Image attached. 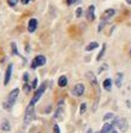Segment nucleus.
Here are the masks:
<instances>
[{
    "mask_svg": "<svg viewBox=\"0 0 131 133\" xmlns=\"http://www.w3.org/2000/svg\"><path fill=\"white\" fill-rule=\"evenodd\" d=\"M19 93H20V90H19V88H14L11 92L9 93V96H7V99H6L5 103H4V107H5L6 110H10L12 106L15 104V102H16L17 97H19Z\"/></svg>",
    "mask_w": 131,
    "mask_h": 133,
    "instance_id": "obj_1",
    "label": "nucleus"
},
{
    "mask_svg": "<svg viewBox=\"0 0 131 133\" xmlns=\"http://www.w3.org/2000/svg\"><path fill=\"white\" fill-rule=\"evenodd\" d=\"M35 104L30 102L27 108H26V112H25V119H24V123L25 124H29L30 122L34 119V116H35Z\"/></svg>",
    "mask_w": 131,
    "mask_h": 133,
    "instance_id": "obj_2",
    "label": "nucleus"
},
{
    "mask_svg": "<svg viewBox=\"0 0 131 133\" xmlns=\"http://www.w3.org/2000/svg\"><path fill=\"white\" fill-rule=\"evenodd\" d=\"M113 126H115V127L119 128V131H121V132H126L127 131V121H126L125 118H116L114 121V123H113Z\"/></svg>",
    "mask_w": 131,
    "mask_h": 133,
    "instance_id": "obj_3",
    "label": "nucleus"
},
{
    "mask_svg": "<svg viewBox=\"0 0 131 133\" xmlns=\"http://www.w3.org/2000/svg\"><path fill=\"white\" fill-rule=\"evenodd\" d=\"M45 90H46V83H42L38 88H37V91L35 92L34 95V97H32V99H31V103H37L38 101H40L41 98V96L43 95V92H45Z\"/></svg>",
    "mask_w": 131,
    "mask_h": 133,
    "instance_id": "obj_4",
    "label": "nucleus"
},
{
    "mask_svg": "<svg viewBox=\"0 0 131 133\" xmlns=\"http://www.w3.org/2000/svg\"><path fill=\"white\" fill-rule=\"evenodd\" d=\"M46 64V57L42 55H37L36 57L32 60V64H31V69H36V67H40L43 66Z\"/></svg>",
    "mask_w": 131,
    "mask_h": 133,
    "instance_id": "obj_5",
    "label": "nucleus"
},
{
    "mask_svg": "<svg viewBox=\"0 0 131 133\" xmlns=\"http://www.w3.org/2000/svg\"><path fill=\"white\" fill-rule=\"evenodd\" d=\"M84 90H86V87H84L83 83H77L73 87V90H72V95H74V96H82L84 93Z\"/></svg>",
    "mask_w": 131,
    "mask_h": 133,
    "instance_id": "obj_6",
    "label": "nucleus"
},
{
    "mask_svg": "<svg viewBox=\"0 0 131 133\" xmlns=\"http://www.w3.org/2000/svg\"><path fill=\"white\" fill-rule=\"evenodd\" d=\"M87 19L89 21H93L95 19V8H94V5H90L88 8V10H87Z\"/></svg>",
    "mask_w": 131,
    "mask_h": 133,
    "instance_id": "obj_7",
    "label": "nucleus"
},
{
    "mask_svg": "<svg viewBox=\"0 0 131 133\" xmlns=\"http://www.w3.org/2000/svg\"><path fill=\"white\" fill-rule=\"evenodd\" d=\"M11 72H12V64H10L7 66V69H6V72H5V78H4V85H7L9 81H10V78H11Z\"/></svg>",
    "mask_w": 131,
    "mask_h": 133,
    "instance_id": "obj_8",
    "label": "nucleus"
},
{
    "mask_svg": "<svg viewBox=\"0 0 131 133\" xmlns=\"http://www.w3.org/2000/svg\"><path fill=\"white\" fill-rule=\"evenodd\" d=\"M114 14H115V10H114V9H108V10H105V11L103 12L102 19H103V20H105V21H108V20L111 16H114Z\"/></svg>",
    "mask_w": 131,
    "mask_h": 133,
    "instance_id": "obj_9",
    "label": "nucleus"
},
{
    "mask_svg": "<svg viewBox=\"0 0 131 133\" xmlns=\"http://www.w3.org/2000/svg\"><path fill=\"white\" fill-rule=\"evenodd\" d=\"M37 28V20L36 19H30L29 21V31L30 32H34Z\"/></svg>",
    "mask_w": 131,
    "mask_h": 133,
    "instance_id": "obj_10",
    "label": "nucleus"
},
{
    "mask_svg": "<svg viewBox=\"0 0 131 133\" xmlns=\"http://www.w3.org/2000/svg\"><path fill=\"white\" fill-rule=\"evenodd\" d=\"M67 83H68V80H67L66 76H61V77L58 78V86L59 87H66Z\"/></svg>",
    "mask_w": 131,
    "mask_h": 133,
    "instance_id": "obj_11",
    "label": "nucleus"
},
{
    "mask_svg": "<svg viewBox=\"0 0 131 133\" xmlns=\"http://www.w3.org/2000/svg\"><path fill=\"white\" fill-rule=\"evenodd\" d=\"M111 129H113V124H110V123H105V124L103 126L100 133H110L111 132Z\"/></svg>",
    "mask_w": 131,
    "mask_h": 133,
    "instance_id": "obj_12",
    "label": "nucleus"
},
{
    "mask_svg": "<svg viewBox=\"0 0 131 133\" xmlns=\"http://www.w3.org/2000/svg\"><path fill=\"white\" fill-rule=\"evenodd\" d=\"M87 76H88L89 81H90L91 83H93V85H94L95 87H98V82H97V78H95V76L93 75L91 72H88V74H87Z\"/></svg>",
    "mask_w": 131,
    "mask_h": 133,
    "instance_id": "obj_13",
    "label": "nucleus"
},
{
    "mask_svg": "<svg viewBox=\"0 0 131 133\" xmlns=\"http://www.w3.org/2000/svg\"><path fill=\"white\" fill-rule=\"evenodd\" d=\"M99 46V44L98 42H90L89 45H87V47H86V51H91V50H94V49H97V47Z\"/></svg>",
    "mask_w": 131,
    "mask_h": 133,
    "instance_id": "obj_14",
    "label": "nucleus"
},
{
    "mask_svg": "<svg viewBox=\"0 0 131 133\" xmlns=\"http://www.w3.org/2000/svg\"><path fill=\"white\" fill-rule=\"evenodd\" d=\"M111 83H113V82H111V80H110V78H106V80H105V81L103 82V86H104V88H105V90H110V88H111Z\"/></svg>",
    "mask_w": 131,
    "mask_h": 133,
    "instance_id": "obj_15",
    "label": "nucleus"
},
{
    "mask_svg": "<svg viewBox=\"0 0 131 133\" xmlns=\"http://www.w3.org/2000/svg\"><path fill=\"white\" fill-rule=\"evenodd\" d=\"M116 86L118 87H121V83H122V74H116Z\"/></svg>",
    "mask_w": 131,
    "mask_h": 133,
    "instance_id": "obj_16",
    "label": "nucleus"
},
{
    "mask_svg": "<svg viewBox=\"0 0 131 133\" xmlns=\"http://www.w3.org/2000/svg\"><path fill=\"white\" fill-rule=\"evenodd\" d=\"M1 129L3 131H10V123L7 121H4L1 123Z\"/></svg>",
    "mask_w": 131,
    "mask_h": 133,
    "instance_id": "obj_17",
    "label": "nucleus"
},
{
    "mask_svg": "<svg viewBox=\"0 0 131 133\" xmlns=\"http://www.w3.org/2000/svg\"><path fill=\"white\" fill-rule=\"evenodd\" d=\"M105 47H106V45L104 44V45H103V49H102V51L99 52V55H98V57H97V60H98V61H100V58L103 57V55H104V52H105Z\"/></svg>",
    "mask_w": 131,
    "mask_h": 133,
    "instance_id": "obj_18",
    "label": "nucleus"
},
{
    "mask_svg": "<svg viewBox=\"0 0 131 133\" xmlns=\"http://www.w3.org/2000/svg\"><path fill=\"white\" fill-rule=\"evenodd\" d=\"M113 117H114V115H113V113H106V115L104 116V121H108V119L113 118Z\"/></svg>",
    "mask_w": 131,
    "mask_h": 133,
    "instance_id": "obj_19",
    "label": "nucleus"
},
{
    "mask_svg": "<svg viewBox=\"0 0 131 133\" xmlns=\"http://www.w3.org/2000/svg\"><path fill=\"white\" fill-rule=\"evenodd\" d=\"M86 108H87V104L86 103H82L80 104V113H84V112H86Z\"/></svg>",
    "mask_w": 131,
    "mask_h": 133,
    "instance_id": "obj_20",
    "label": "nucleus"
},
{
    "mask_svg": "<svg viewBox=\"0 0 131 133\" xmlns=\"http://www.w3.org/2000/svg\"><path fill=\"white\" fill-rule=\"evenodd\" d=\"M7 4L10 6H15L17 4V0H7Z\"/></svg>",
    "mask_w": 131,
    "mask_h": 133,
    "instance_id": "obj_21",
    "label": "nucleus"
},
{
    "mask_svg": "<svg viewBox=\"0 0 131 133\" xmlns=\"http://www.w3.org/2000/svg\"><path fill=\"white\" fill-rule=\"evenodd\" d=\"M11 47H12V54H15V55H19V52H17V50H16V45L12 42L11 44Z\"/></svg>",
    "mask_w": 131,
    "mask_h": 133,
    "instance_id": "obj_22",
    "label": "nucleus"
},
{
    "mask_svg": "<svg viewBox=\"0 0 131 133\" xmlns=\"http://www.w3.org/2000/svg\"><path fill=\"white\" fill-rule=\"evenodd\" d=\"M82 12H83L82 8H78V9H77V11H75V15H77V17H79L80 15H82Z\"/></svg>",
    "mask_w": 131,
    "mask_h": 133,
    "instance_id": "obj_23",
    "label": "nucleus"
},
{
    "mask_svg": "<svg viewBox=\"0 0 131 133\" xmlns=\"http://www.w3.org/2000/svg\"><path fill=\"white\" fill-rule=\"evenodd\" d=\"M79 0H67V4L68 5H73V4H75V3H78Z\"/></svg>",
    "mask_w": 131,
    "mask_h": 133,
    "instance_id": "obj_24",
    "label": "nucleus"
},
{
    "mask_svg": "<svg viewBox=\"0 0 131 133\" xmlns=\"http://www.w3.org/2000/svg\"><path fill=\"white\" fill-rule=\"evenodd\" d=\"M31 88H32V86H29V85H25V88H24V90H25V92H26V93H29Z\"/></svg>",
    "mask_w": 131,
    "mask_h": 133,
    "instance_id": "obj_25",
    "label": "nucleus"
},
{
    "mask_svg": "<svg viewBox=\"0 0 131 133\" xmlns=\"http://www.w3.org/2000/svg\"><path fill=\"white\" fill-rule=\"evenodd\" d=\"M53 133H59V127H58L57 124L53 126Z\"/></svg>",
    "mask_w": 131,
    "mask_h": 133,
    "instance_id": "obj_26",
    "label": "nucleus"
},
{
    "mask_svg": "<svg viewBox=\"0 0 131 133\" xmlns=\"http://www.w3.org/2000/svg\"><path fill=\"white\" fill-rule=\"evenodd\" d=\"M24 81L25 82L29 81V74H27V72H26V74H24Z\"/></svg>",
    "mask_w": 131,
    "mask_h": 133,
    "instance_id": "obj_27",
    "label": "nucleus"
},
{
    "mask_svg": "<svg viewBox=\"0 0 131 133\" xmlns=\"http://www.w3.org/2000/svg\"><path fill=\"white\" fill-rule=\"evenodd\" d=\"M21 3H22L24 5H26V4H29L30 3V0H21Z\"/></svg>",
    "mask_w": 131,
    "mask_h": 133,
    "instance_id": "obj_28",
    "label": "nucleus"
},
{
    "mask_svg": "<svg viewBox=\"0 0 131 133\" xmlns=\"http://www.w3.org/2000/svg\"><path fill=\"white\" fill-rule=\"evenodd\" d=\"M36 86H37V80H35L34 83H32V88H36Z\"/></svg>",
    "mask_w": 131,
    "mask_h": 133,
    "instance_id": "obj_29",
    "label": "nucleus"
},
{
    "mask_svg": "<svg viewBox=\"0 0 131 133\" xmlns=\"http://www.w3.org/2000/svg\"><path fill=\"white\" fill-rule=\"evenodd\" d=\"M110 133H118V132H116V131H113V129H111V132H110Z\"/></svg>",
    "mask_w": 131,
    "mask_h": 133,
    "instance_id": "obj_30",
    "label": "nucleus"
},
{
    "mask_svg": "<svg viewBox=\"0 0 131 133\" xmlns=\"http://www.w3.org/2000/svg\"><path fill=\"white\" fill-rule=\"evenodd\" d=\"M126 1H127V3H129V4H131V0H126Z\"/></svg>",
    "mask_w": 131,
    "mask_h": 133,
    "instance_id": "obj_31",
    "label": "nucleus"
},
{
    "mask_svg": "<svg viewBox=\"0 0 131 133\" xmlns=\"http://www.w3.org/2000/svg\"><path fill=\"white\" fill-rule=\"evenodd\" d=\"M88 133H91V129H89V131H88Z\"/></svg>",
    "mask_w": 131,
    "mask_h": 133,
    "instance_id": "obj_32",
    "label": "nucleus"
},
{
    "mask_svg": "<svg viewBox=\"0 0 131 133\" xmlns=\"http://www.w3.org/2000/svg\"><path fill=\"white\" fill-rule=\"evenodd\" d=\"M130 54H131V51H130Z\"/></svg>",
    "mask_w": 131,
    "mask_h": 133,
    "instance_id": "obj_33",
    "label": "nucleus"
}]
</instances>
